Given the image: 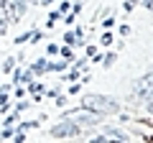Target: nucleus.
I'll use <instances>...</instances> for the list:
<instances>
[{
    "instance_id": "nucleus-1",
    "label": "nucleus",
    "mask_w": 153,
    "mask_h": 143,
    "mask_svg": "<svg viewBox=\"0 0 153 143\" xmlns=\"http://www.w3.org/2000/svg\"><path fill=\"white\" fill-rule=\"evenodd\" d=\"M82 107H84V110L97 112V115H102V118H107V115L120 112V100L112 97V95L92 92V95H84V97H82Z\"/></svg>"
},
{
    "instance_id": "nucleus-2",
    "label": "nucleus",
    "mask_w": 153,
    "mask_h": 143,
    "mask_svg": "<svg viewBox=\"0 0 153 143\" xmlns=\"http://www.w3.org/2000/svg\"><path fill=\"white\" fill-rule=\"evenodd\" d=\"M61 118H71V120H74L76 125H82L84 130H87V128L100 125V120H102V115H97V112H92V110H84L82 105H79L76 110H66Z\"/></svg>"
},
{
    "instance_id": "nucleus-3",
    "label": "nucleus",
    "mask_w": 153,
    "mask_h": 143,
    "mask_svg": "<svg viewBox=\"0 0 153 143\" xmlns=\"http://www.w3.org/2000/svg\"><path fill=\"white\" fill-rule=\"evenodd\" d=\"M84 128L82 125H76L71 118H61V123H56L54 128H51V136L54 138H76V136H82Z\"/></svg>"
},
{
    "instance_id": "nucleus-4",
    "label": "nucleus",
    "mask_w": 153,
    "mask_h": 143,
    "mask_svg": "<svg viewBox=\"0 0 153 143\" xmlns=\"http://www.w3.org/2000/svg\"><path fill=\"white\" fill-rule=\"evenodd\" d=\"M133 95H135L138 100H148L153 95V69L146 72V74H140V77L135 79V84H133Z\"/></svg>"
},
{
    "instance_id": "nucleus-5",
    "label": "nucleus",
    "mask_w": 153,
    "mask_h": 143,
    "mask_svg": "<svg viewBox=\"0 0 153 143\" xmlns=\"http://www.w3.org/2000/svg\"><path fill=\"white\" fill-rule=\"evenodd\" d=\"M0 18H5L8 23H16V5H13V0H0Z\"/></svg>"
},
{
    "instance_id": "nucleus-6",
    "label": "nucleus",
    "mask_w": 153,
    "mask_h": 143,
    "mask_svg": "<svg viewBox=\"0 0 153 143\" xmlns=\"http://www.w3.org/2000/svg\"><path fill=\"white\" fill-rule=\"evenodd\" d=\"M13 82H16V84L33 82V72L31 69H13Z\"/></svg>"
},
{
    "instance_id": "nucleus-7",
    "label": "nucleus",
    "mask_w": 153,
    "mask_h": 143,
    "mask_svg": "<svg viewBox=\"0 0 153 143\" xmlns=\"http://www.w3.org/2000/svg\"><path fill=\"white\" fill-rule=\"evenodd\" d=\"M49 66H51V61L46 59V56H41V59H36V61L31 64V72H33V74H46Z\"/></svg>"
},
{
    "instance_id": "nucleus-8",
    "label": "nucleus",
    "mask_w": 153,
    "mask_h": 143,
    "mask_svg": "<svg viewBox=\"0 0 153 143\" xmlns=\"http://www.w3.org/2000/svg\"><path fill=\"white\" fill-rule=\"evenodd\" d=\"M102 136H107V138H123V141H128V136L120 130V128H102Z\"/></svg>"
},
{
    "instance_id": "nucleus-9",
    "label": "nucleus",
    "mask_w": 153,
    "mask_h": 143,
    "mask_svg": "<svg viewBox=\"0 0 153 143\" xmlns=\"http://www.w3.org/2000/svg\"><path fill=\"white\" fill-rule=\"evenodd\" d=\"M61 39H64V44H66V46H76V44H82V39H76V33H74V31H66Z\"/></svg>"
},
{
    "instance_id": "nucleus-10",
    "label": "nucleus",
    "mask_w": 153,
    "mask_h": 143,
    "mask_svg": "<svg viewBox=\"0 0 153 143\" xmlns=\"http://www.w3.org/2000/svg\"><path fill=\"white\" fill-rule=\"evenodd\" d=\"M115 61H117V54H115V51L105 54V56H102V69H110V66H112Z\"/></svg>"
},
{
    "instance_id": "nucleus-11",
    "label": "nucleus",
    "mask_w": 153,
    "mask_h": 143,
    "mask_svg": "<svg viewBox=\"0 0 153 143\" xmlns=\"http://www.w3.org/2000/svg\"><path fill=\"white\" fill-rule=\"evenodd\" d=\"M59 56H61V59H66V61H71V59H74V51H71V46H59Z\"/></svg>"
},
{
    "instance_id": "nucleus-12",
    "label": "nucleus",
    "mask_w": 153,
    "mask_h": 143,
    "mask_svg": "<svg viewBox=\"0 0 153 143\" xmlns=\"http://www.w3.org/2000/svg\"><path fill=\"white\" fill-rule=\"evenodd\" d=\"M66 66H69V61H66V59H61V61H51L49 72H66Z\"/></svg>"
},
{
    "instance_id": "nucleus-13",
    "label": "nucleus",
    "mask_w": 153,
    "mask_h": 143,
    "mask_svg": "<svg viewBox=\"0 0 153 143\" xmlns=\"http://www.w3.org/2000/svg\"><path fill=\"white\" fill-rule=\"evenodd\" d=\"M28 92L36 95V97H41V95H44V84H38V82H28Z\"/></svg>"
},
{
    "instance_id": "nucleus-14",
    "label": "nucleus",
    "mask_w": 153,
    "mask_h": 143,
    "mask_svg": "<svg viewBox=\"0 0 153 143\" xmlns=\"http://www.w3.org/2000/svg\"><path fill=\"white\" fill-rule=\"evenodd\" d=\"M16 61H18V56H8L0 69H3V72H13V69H16Z\"/></svg>"
},
{
    "instance_id": "nucleus-15",
    "label": "nucleus",
    "mask_w": 153,
    "mask_h": 143,
    "mask_svg": "<svg viewBox=\"0 0 153 143\" xmlns=\"http://www.w3.org/2000/svg\"><path fill=\"white\" fill-rule=\"evenodd\" d=\"M79 74H82L79 69H71L69 74H61V79H64V82H76V79H79Z\"/></svg>"
},
{
    "instance_id": "nucleus-16",
    "label": "nucleus",
    "mask_w": 153,
    "mask_h": 143,
    "mask_svg": "<svg viewBox=\"0 0 153 143\" xmlns=\"http://www.w3.org/2000/svg\"><path fill=\"white\" fill-rule=\"evenodd\" d=\"M31 36H33V31H26V33H21V36H18V39H13V44H28V41H31Z\"/></svg>"
},
{
    "instance_id": "nucleus-17",
    "label": "nucleus",
    "mask_w": 153,
    "mask_h": 143,
    "mask_svg": "<svg viewBox=\"0 0 153 143\" xmlns=\"http://www.w3.org/2000/svg\"><path fill=\"white\" fill-rule=\"evenodd\" d=\"M112 39H115L112 33H110V31H105V33H102V46H110V44H112Z\"/></svg>"
},
{
    "instance_id": "nucleus-18",
    "label": "nucleus",
    "mask_w": 153,
    "mask_h": 143,
    "mask_svg": "<svg viewBox=\"0 0 153 143\" xmlns=\"http://www.w3.org/2000/svg\"><path fill=\"white\" fill-rule=\"evenodd\" d=\"M46 54H49V56H59V46H56V44H49V46H46Z\"/></svg>"
},
{
    "instance_id": "nucleus-19",
    "label": "nucleus",
    "mask_w": 153,
    "mask_h": 143,
    "mask_svg": "<svg viewBox=\"0 0 153 143\" xmlns=\"http://www.w3.org/2000/svg\"><path fill=\"white\" fill-rule=\"evenodd\" d=\"M143 107H146V112H151V115H153V95L148 100H143Z\"/></svg>"
},
{
    "instance_id": "nucleus-20",
    "label": "nucleus",
    "mask_w": 153,
    "mask_h": 143,
    "mask_svg": "<svg viewBox=\"0 0 153 143\" xmlns=\"http://www.w3.org/2000/svg\"><path fill=\"white\" fill-rule=\"evenodd\" d=\"M59 18H61V13H59V10H51V13H49V26H54Z\"/></svg>"
},
{
    "instance_id": "nucleus-21",
    "label": "nucleus",
    "mask_w": 153,
    "mask_h": 143,
    "mask_svg": "<svg viewBox=\"0 0 153 143\" xmlns=\"http://www.w3.org/2000/svg\"><path fill=\"white\" fill-rule=\"evenodd\" d=\"M74 21H76V13H71V10H69V13L64 16V23H66V26H71Z\"/></svg>"
},
{
    "instance_id": "nucleus-22",
    "label": "nucleus",
    "mask_w": 153,
    "mask_h": 143,
    "mask_svg": "<svg viewBox=\"0 0 153 143\" xmlns=\"http://www.w3.org/2000/svg\"><path fill=\"white\" fill-rule=\"evenodd\" d=\"M69 10H71L69 0H61V8H59V13H69Z\"/></svg>"
},
{
    "instance_id": "nucleus-23",
    "label": "nucleus",
    "mask_w": 153,
    "mask_h": 143,
    "mask_svg": "<svg viewBox=\"0 0 153 143\" xmlns=\"http://www.w3.org/2000/svg\"><path fill=\"white\" fill-rule=\"evenodd\" d=\"M5 31H8V21H5V18H0V36H5Z\"/></svg>"
},
{
    "instance_id": "nucleus-24",
    "label": "nucleus",
    "mask_w": 153,
    "mask_h": 143,
    "mask_svg": "<svg viewBox=\"0 0 153 143\" xmlns=\"http://www.w3.org/2000/svg\"><path fill=\"white\" fill-rule=\"evenodd\" d=\"M16 97H18V100H23V97H26V89H23L21 84H18V87H16Z\"/></svg>"
},
{
    "instance_id": "nucleus-25",
    "label": "nucleus",
    "mask_w": 153,
    "mask_h": 143,
    "mask_svg": "<svg viewBox=\"0 0 153 143\" xmlns=\"http://www.w3.org/2000/svg\"><path fill=\"white\" fill-rule=\"evenodd\" d=\"M74 69H79V72H82V69H87V59H82V61H76V64H74Z\"/></svg>"
},
{
    "instance_id": "nucleus-26",
    "label": "nucleus",
    "mask_w": 153,
    "mask_h": 143,
    "mask_svg": "<svg viewBox=\"0 0 153 143\" xmlns=\"http://www.w3.org/2000/svg\"><path fill=\"white\" fill-rule=\"evenodd\" d=\"M140 3H143V8H146V10L153 13V0H140Z\"/></svg>"
},
{
    "instance_id": "nucleus-27",
    "label": "nucleus",
    "mask_w": 153,
    "mask_h": 143,
    "mask_svg": "<svg viewBox=\"0 0 153 143\" xmlns=\"http://www.w3.org/2000/svg\"><path fill=\"white\" fill-rule=\"evenodd\" d=\"M120 36H130V26H125V23H123V26H120Z\"/></svg>"
},
{
    "instance_id": "nucleus-28",
    "label": "nucleus",
    "mask_w": 153,
    "mask_h": 143,
    "mask_svg": "<svg viewBox=\"0 0 153 143\" xmlns=\"http://www.w3.org/2000/svg\"><path fill=\"white\" fill-rule=\"evenodd\" d=\"M56 105H59V107H64V105H66V97H64V95H56Z\"/></svg>"
},
{
    "instance_id": "nucleus-29",
    "label": "nucleus",
    "mask_w": 153,
    "mask_h": 143,
    "mask_svg": "<svg viewBox=\"0 0 153 143\" xmlns=\"http://www.w3.org/2000/svg\"><path fill=\"white\" fill-rule=\"evenodd\" d=\"M16 143H26V136H23V130L16 133Z\"/></svg>"
},
{
    "instance_id": "nucleus-30",
    "label": "nucleus",
    "mask_w": 153,
    "mask_h": 143,
    "mask_svg": "<svg viewBox=\"0 0 153 143\" xmlns=\"http://www.w3.org/2000/svg\"><path fill=\"white\" fill-rule=\"evenodd\" d=\"M89 143H107V136H97V138H92Z\"/></svg>"
},
{
    "instance_id": "nucleus-31",
    "label": "nucleus",
    "mask_w": 153,
    "mask_h": 143,
    "mask_svg": "<svg viewBox=\"0 0 153 143\" xmlns=\"http://www.w3.org/2000/svg\"><path fill=\"white\" fill-rule=\"evenodd\" d=\"M38 3H41V5H44V8H51V5H54V3H56V0H38Z\"/></svg>"
},
{
    "instance_id": "nucleus-32",
    "label": "nucleus",
    "mask_w": 153,
    "mask_h": 143,
    "mask_svg": "<svg viewBox=\"0 0 153 143\" xmlns=\"http://www.w3.org/2000/svg\"><path fill=\"white\" fill-rule=\"evenodd\" d=\"M97 54V46H87V56H94Z\"/></svg>"
},
{
    "instance_id": "nucleus-33",
    "label": "nucleus",
    "mask_w": 153,
    "mask_h": 143,
    "mask_svg": "<svg viewBox=\"0 0 153 143\" xmlns=\"http://www.w3.org/2000/svg\"><path fill=\"white\" fill-rule=\"evenodd\" d=\"M130 3H133V5H135V3H140V0H130Z\"/></svg>"
}]
</instances>
